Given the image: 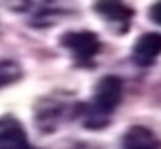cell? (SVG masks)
I'll use <instances>...</instances> for the list:
<instances>
[{
    "label": "cell",
    "instance_id": "obj_6",
    "mask_svg": "<svg viewBox=\"0 0 161 149\" xmlns=\"http://www.w3.org/2000/svg\"><path fill=\"white\" fill-rule=\"evenodd\" d=\"M28 137L22 123L12 115L0 117V149H28Z\"/></svg>",
    "mask_w": 161,
    "mask_h": 149
},
{
    "label": "cell",
    "instance_id": "obj_9",
    "mask_svg": "<svg viewBox=\"0 0 161 149\" xmlns=\"http://www.w3.org/2000/svg\"><path fill=\"white\" fill-rule=\"evenodd\" d=\"M0 2H2L4 8H8L12 12H30L34 0H0Z\"/></svg>",
    "mask_w": 161,
    "mask_h": 149
},
{
    "label": "cell",
    "instance_id": "obj_2",
    "mask_svg": "<svg viewBox=\"0 0 161 149\" xmlns=\"http://www.w3.org/2000/svg\"><path fill=\"white\" fill-rule=\"evenodd\" d=\"M60 47L69 52L77 67H95V61L103 51V42L93 30H70L60 36Z\"/></svg>",
    "mask_w": 161,
    "mask_h": 149
},
{
    "label": "cell",
    "instance_id": "obj_7",
    "mask_svg": "<svg viewBox=\"0 0 161 149\" xmlns=\"http://www.w3.org/2000/svg\"><path fill=\"white\" fill-rule=\"evenodd\" d=\"M121 149H161V139L149 127L133 125L121 139Z\"/></svg>",
    "mask_w": 161,
    "mask_h": 149
},
{
    "label": "cell",
    "instance_id": "obj_11",
    "mask_svg": "<svg viewBox=\"0 0 161 149\" xmlns=\"http://www.w3.org/2000/svg\"><path fill=\"white\" fill-rule=\"evenodd\" d=\"M28 149H34V147H28Z\"/></svg>",
    "mask_w": 161,
    "mask_h": 149
},
{
    "label": "cell",
    "instance_id": "obj_1",
    "mask_svg": "<svg viewBox=\"0 0 161 149\" xmlns=\"http://www.w3.org/2000/svg\"><path fill=\"white\" fill-rule=\"evenodd\" d=\"M123 101V81L115 74H107L95 85L93 99L89 103L75 105V119L87 129H105L111 123L115 109Z\"/></svg>",
    "mask_w": 161,
    "mask_h": 149
},
{
    "label": "cell",
    "instance_id": "obj_4",
    "mask_svg": "<svg viewBox=\"0 0 161 149\" xmlns=\"http://www.w3.org/2000/svg\"><path fill=\"white\" fill-rule=\"evenodd\" d=\"M93 10L115 34H127L135 18V10L125 0H95Z\"/></svg>",
    "mask_w": 161,
    "mask_h": 149
},
{
    "label": "cell",
    "instance_id": "obj_10",
    "mask_svg": "<svg viewBox=\"0 0 161 149\" xmlns=\"http://www.w3.org/2000/svg\"><path fill=\"white\" fill-rule=\"evenodd\" d=\"M149 18H151L155 24H159V26H161V0H157L155 4H151V8H149Z\"/></svg>",
    "mask_w": 161,
    "mask_h": 149
},
{
    "label": "cell",
    "instance_id": "obj_8",
    "mask_svg": "<svg viewBox=\"0 0 161 149\" xmlns=\"http://www.w3.org/2000/svg\"><path fill=\"white\" fill-rule=\"evenodd\" d=\"M22 79V67L16 61H0V89L10 87Z\"/></svg>",
    "mask_w": 161,
    "mask_h": 149
},
{
    "label": "cell",
    "instance_id": "obj_3",
    "mask_svg": "<svg viewBox=\"0 0 161 149\" xmlns=\"http://www.w3.org/2000/svg\"><path fill=\"white\" fill-rule=\"evenodd\" d=\"M75 105L58 97H42L34 107V121L42 133H53L63 121L75 117Z\"/></svg>",
    "mask_w": 161,
    "mask_h": 149
},
{
    "label": "cell",
    "instance_id": "obj_5",
    "mask_svg": "<svg viewBox=\"0 0 161 149\" xmlns=\"http://www.w3.org/2000/svg\"><path fill=\"white\" fill-rule=\"evenodd\" d=\"M161 57V32H145L135 41L131 58L139 67H151Z\"/></svg>",
    "mask_w": 161,
    "mask_h": 149
}]
</instances>
